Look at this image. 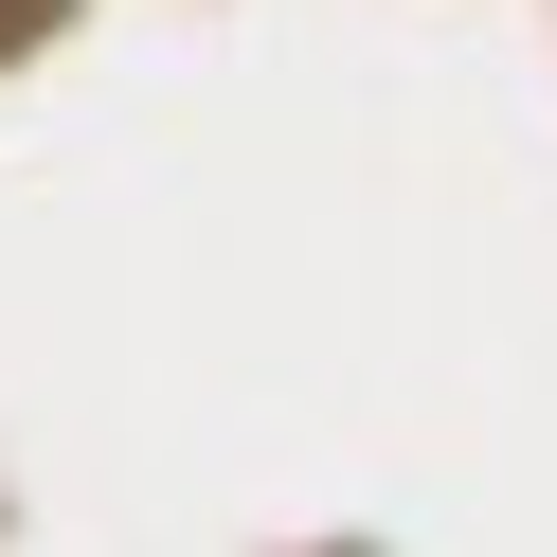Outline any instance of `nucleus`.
Returning a JSON list of instances; mask_svg holds the SVG:
<instances>
[{
    "label": "nucleus",
    "mask_w": 557,
    "mask_h": 557,
    "mask_svg": "<svg viewBox=\"0 0 557 557\" xmlns=\"http://www.w3.org/2000/svg\"><path fill=\"white\" fill-rule=\"evenodd\" d=\"M37 18H54V0H0V37H37Z\"/></svg>",
    "instance_id": "1"
}]
</instances>
